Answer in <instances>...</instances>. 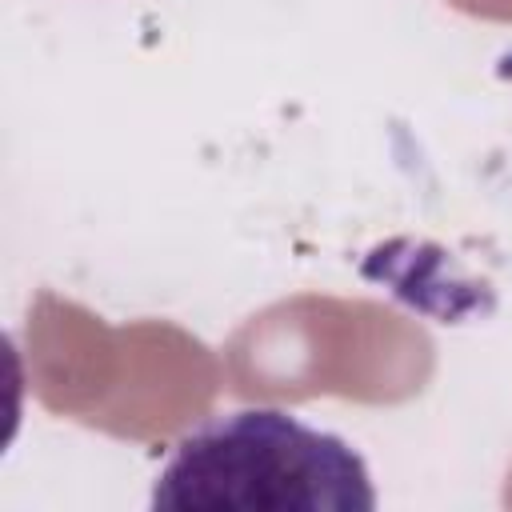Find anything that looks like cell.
<instances>
[{"label": "cell", "instance_id": "cell-1", "mask_svg": "<svg viewBox=\"0 0 512 512\" xmlns=\"http://www.w3.org/2000/svg\"><path fill=\"white\" fill-rule=\"evenodd\" d=\"M152 508L372 512L364 456L280 408H240L188 432L156 476Z\"/></svg>", "mask_w": 512, "mask_h": 512}]
</instances>
